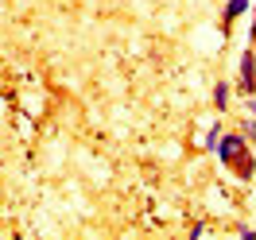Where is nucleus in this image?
Returning <instances> with one entry per match:
<instances>
[{"label":"nucleus","instance_id":"obj_1","mask_svg":"<svg viewBox=\"0 0 256 240\" xmlns=\"http://www.w3.org/2000/svg\"><path fill=\"white\" fill-rule=\"evenodd\" d=\"M248 147H252V140H248L240 128H233V132H225V136H222V144H218V151H214V155H218V163H222L225 171H233V167H237V159L248 151Z\"/></svg>","mask_w":256,"mask_h":240},{"label":"nucleus","instance_id":"obj_2","mask_svg":"<svg viewBox=\"0 0 256 240\" xmlns=\"http://www.w3.org/2000/svg\"><path fill=\"white\" fill-rule=\"evenodd\" d=\"M237 93L240 97H252L256 93V43L240 50V62H237Z\"/></svg>","mask_w":256,"mask_h":240},{"label":"nucleus","instance_id":"obj_3","mask_svg":"<svg viewBox=\"0 0 256 240\" xmlns=\"http://www.w3.org/2000/svg\"><path fill=\"white\" fill-rule=\"evenodd\" d=\"M244 12H252V0H225V8H222V35L233 31V23H237Z\"/></svg>","mask_w":256,"mask_h":240},{"label":"nucleus","instance_id":"obj_4","mask_svg":"<svg viewBox=\"0 0 256 240\" xmlns=\"http://www.w3.org/2000/svg\"><path fill=\"white\" fill-rule=\"evenodd\" d=\"M210 101H214V112L218 116H225V112L233 109V81H214V93H210Z\"/></svg>","mask_w":256,"mask_h":240},{"label":"nucleus","instance_id":"obj_5","mask_svg":"<svg viewBox=\"0 0 256 240\" xmlns=\"http://www.w3.org/2000/svg\"><path fill=\"white\" fill-rule=\"evenodd\" d=\"M229 175L237 178V182H256V151H252V147H248V151L237 159V167H233Z\"/></svg>","mask_w":256,"mask_h":240},{"label":"nucleus","instance_id":"obj_6","mask_svg":"<svg viewBox=\"0 0 256 240\" xmlns=\"http://www.w3.org/2000/svg\"><path fill=\"white\" fill-rule=\"evenodd\" d=\"M237 128H240V132H244V136H248V140L256 144V116H252V112H248V116H237Z\"/></svg>","mask_w":256,"mask_h":240},{"label":"nucleus","instance_id":"obj_7","mask_svg":"<svg viewBox=\"0 0 256 240\" xmlns=\"http://www.w3.org/2000/svg\"><path fill=\"white\" fill-rule=\"evenodd\" d=\"M222 136H225V128H222V124H214V128L206 132V144H202V147H206V151H218V144H222Z\"/></svg>","mask_w":256,"mask_h":240},{"label":"nucleus","instance_id":"obj_8","mask_svg":"<svg viewBox=\"0 0 256 240\" xmlns=\"http://www.w3.org/2000/svg\"><path fill=\"white\" fill-rule=\"evenodd\" d=\"M237 237H244V240H252V237H256V229H252V225H237Z\"/></svg>","mask_w":256,"mask_h":240},{"label":"nucleus","instance_id":"obj_9","mask_svg":"<svg viewBox=\"0 0 256 240\" xmlns=\"http://www.w3.org/2000/svg\"><path fill=\"white\" fill-rule=\"evenodd\" d=\"M202 233H210V225L206 221H194L190 225V237H202Z\"/></svg>","mask_w":256,"mask_h":240},{"label":"nucleus","instance_id":"obj_10","mask_svg":"<svg viewBox=\"0 0 256 240\" xmlns=\"http://www.w3.org/2000/svg\"><path fill=\"white\" fill-rule=\"evenodd\" d=\"M248 43H256V4H252V23H248Z\"/></svg>","mask_w":256,"mask_h":240}]
</instances>
